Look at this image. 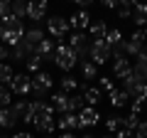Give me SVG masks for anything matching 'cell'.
<instances>
[{
    "instance_id": "1",
    "label": "cell",
    "mask_w": 147,
    "mask_h": 138,
    "mask_svg": "<svg viewBox=\"0 0 147 138\" xmlns=\"http://www.w3.org/2000/svg\"><path fill=\"white\" fill-rule=\"evenodd\" d=\"M22 37H25V25H22V20H17V17H12V15H7V17L0 20V40L5 42V47L20 44Z\"/></svg>"
},
{
    "instance_id": "2",
    "label": "cell",
    "mask_w": 147,
    "mask_h": 138,
    "mask_svg": "<svg viewBox=\"0 0 147 138\" xmlns=\"http://www.w3.org/2000/svg\"><path fill=\"white\" fill-rule=\"evenodd\" d=\"M54 64H57L61 72H71L76 64H79V54L74 52L69 44H57V54H54Z\"/></svg>"
},
{
    "instance_id": "3",
    "label": "cell",
    "mask_w": 147,
    "mask_h": 138,
    "mask_svg": "<svg viewBox=\"0 0 147 138\" xmlns=\"http://www.w3.org/2000/svg\"><path fill=\"white\" fill-rule=\"evenodd\" d=\"M54 86V79L49 72H39V74H34V79H32V96H34L37 101H44V96L49 94V89Z\"/></svg>"
},
{
    "instance_id": "4",
    "label": "cell",
    "mask_w": 147,
    "mask_h": 138,
    "mask_svg": "<svg viewBox=\"0 0 147 138\" xmlns=\"http://www.w3.org/2000/svg\"><path fill=\"white\" fill-rule=\"evenodd\" d=\"M69 17H61V15H52L47 17V32L52 35V40H61L69 35Z\"/></svg>"
},
{
    "instance_id": "5",
    "label": "cell",
    "mask_w": 147,
    "mask_h": 138,
    "mask_svg": "<svg viewBox=\"0 0 147 138\" xmlns=\"http://www.w3.org/2000/svg\"><path fill=\"white\" fill-rule=\"evenodd\" d=\"M88 57H91V62H93L96 67H100V64L108 62L110 59V47L105 44V40H93V42H91Z\"/></svg>"
},
{
    "instance_id": "6",
    "label": "cell",
    "mask_w": 147,
    "mask_h": 138,
    "mask_svg": "<svg viewBox=\"0 0 147 138\" xmlns=\"http://www.w3.org/2000/svg\"><path fill=\"white\" fill-rule=\"evenodd\" d=\"M7 89H10L12 94H17V96L32 94V77L30 74H15V77H12V81L7 84Z\"/></svg>"
},
{
    "instance_id": "7",
    "label": "cell",
    "mask_w": 147,
    "mask_h": 138,
    "mask_svg": "<svg viewBox=\"0 0 147 138\" xmlns=\"http://www.w3.org/2000/svg\"><path fill=\"white\" fill-rule=\"evenodd\" d=\"M69 47L79 54V59H81V57H86V54H88L91 42H88V37H86L84 32H74L71 37H69Z\"/></svg>"
},
{
    "instance_id": "8",
    "label": "cell",
    "mask_w": 147,
    "mask_h": 138,
    "mask_svg": "<svg viewBox=\"0 0 147 138\" xmlns=\"http://www.w3.org/2000/svg\"><path fill=\"white\" fill-rule=\"evenodd\" d=\"M145 32L142 30H137V32H132L130 35V40H125V52L130 54V57H137V54H140V49L145 47Z\"/></svg>"
},
{
    "instance_id": "9",
    "label": "cell",
    "mask_w": 147,
    "mask_h": 138,
    "mask_svg": "<svg viewBox=\"0 0 147 138\" xmlns=\"http://www.w3.org/2000/svg\"><path fill=\"white\" fill-rule=\"evenodd\" d=\"M98 121H100V113L96 111V109L84 106L79 111V128H91V126H96Z\"/></svg>"
},
{
    "instance_id": "10",
    "label": "cell",
    "mask_w": 147,
    "mask_h": 138,
    "mask_svg": "<svg viewBox=\"0 0 147 138\" xmlns=\"http://www.w3.org/2000/svg\"><path fill=\"white\" fill-rule=\"evenodd\" d=\"M34 54H39L42 62H44V59H47V62H54V54H57V40H47V37H44L42 42L37 44Z\"/></svg>"
},
{
    "instance_id": "11",
    "label": "cell",
    "mask_w": 147,
    "mask_h": 138,
    "mask_svg": "<svg viewBox=\"0 0 147 138\" xmlns=\"http://www.w3.org/2000/svg\"><path fill=\"white\" fill-rule=\"evenodd\" d=\"M130 74H132V62H130V59H125V57H118L115 62H113V77L125 81Z\"/></svg>"
},
{
    "instance_id": "12",
    "label": "cell",
    "mask_w": 147,
    "mask_h": 138,
    "mask_svg": "<svg viewBox=\"0 0 147 138\" xmlns=\"http://www.w3.org/2000/svg\"><path fill=\"white\" fill-rule=\"evenodd\" d=\"M69 25H71L76 32L88 30V27H91V15H88V10H79V12H74V15L69 17Z\"/></svg>"
},
{
    "instance_id": "13",
    "label": "cell",
    "mask_w": 147,
    "mask_h": 138,
    "mask_svg": "<svg viewBox=\"0 0 147 138\" xmlns=\"http://www.w3.org/2000/svg\"><path fill=\"white\" fill-rule=\"evenodd\" d=\"M79 94H84V101L91 109H96V104L100 101V89L98 86H88V84H79Z\"/></svg>"
},
{
    "instance_id": "14",
    "label": "cell",
    "mask_w": 147,
    "mask_h": 138,
    "mask_svg": "<svg viewBox=\"0 0 147 138\" xmlns=\"http://www.w3.org/2000/svg\"><path fill=\"white\" fill-rule=\"evenodd\" d=\"M44 15H47V3L44 0H37V3H27V20H44Z\"/></svg>"
},
{
    "instance_id": "15",
    "label": "cell",
    "mask_w": 147,
    "mask_h": 138,
    "mask_svg": "<svg viewBox=\"0 0 147 138\" xmlns=\"http://www.w3.org/2000/svg\"><path fill=\"white\" fill-rule=\"evenodd\" d=\"M32 54H34V49H32L25 40H22L20 44H15V47H10V57L15 59V62H27V57H32Z\"/></svg>"
},
{
    "instance_id": "16",
    "label": "cell",
    "mask_w": 147,
    "mask_h": 138,
    "mask_svg": "<svg viewBox=\"0 0 147 138\" xmlns=\"http://www.w3.org/2000/svg\"><path fill=\"white\" fill-rule=\"evenodd\" d=\"M30 111H32V116L34 118H39V116H54V106L49 104V101H30Z\"/></svg>"
},
{
    "instance_id": "17",
    "label": "cell",
    "mask_w": 147,
    "mask_h": 138,
    "mask_svg": "<svg viewBox=\"0 0 147 138\" xmlns=\"http://www.w3.org/2000/svg\"><path fill=\"white\" fill-rule=\"evenodd\" d=\"M49 99H52L49 104L54 106L57 113H69V94H64V91H54Z\"/></svg>"
},
{
    "instance_id": "18",
    "label": "cell",
    "mask_w": 147,
    "mask_h": 138,
    "mask_svg": "<svg viewBox=\"0 0 147 138\" xmlns=\"http://www.w3.org/2000/svg\"><path fill=\"white\" fill-rule=\"evenodd\" d=\"M57 128H61V131L79 128V113H61V116L57 118Z\"/></svg>"
},
{
    "instance_id": "19",
    "label": "cell",
    "mask_w": 147,
    "mask_h": 138,
    "mask_svg": "<svg viewBox=\"0 0 147 138\" xmlns=\"http://www.w3.org/2000/svg\"><path fill=\"white\" fill-rule=\"evenodd\" d=\"M32 126H34L37 131H42V133H54V128H57V118H54V116H39V118H34Z\"/></svg>"
},
{
    "instance_id": "20",
    "label": "cell",
    "mask_w": 147,
    "mask_h": 138,
    "mask_svg": "<svg viewBox=\"0 0 147 138\" xmlns=\"http://www.w3.org/2000/svg\"><path fill=\"white\" fill-rule=\"evenodd\" d=\"M108 99H110V106H113V109H123V106L130 104V96H127L123 89H113L108 94Z\"/></svg>"
},
{
    "instance_id": "21",
    "label": "cell",
    "mask_w": 147,
    "mask_h": 138,
    "mask_svg": "<svg viewBox=\"0 0 147 138\" xmlns=\"http://www.w3.org/2000/svg\"><path fill=\"white\" fill-rule=\"evenodd\" d=\"M22 40H25L32 49H37V44L44 40V30H39V27H30V30H25V37H22Z\"/></svg>"
},
{
    "instance_id": "22",
    "label": "cell",
    "mask_w": 147,
    "mask_h": 138,
    "mask_svg": "<svg viewBox=\"0 0 147 138\" xmlns=\"http://www.w3.org/2000/svg\"><path fill=\"white\" fill-rule=\"evenodd\" d=\"M59 86H61L64 94H76V91H79V79H74L71 74H64L61 79H59Z\"/></svg>"
},
{
    "instance_id": "23",
    "label": "cell",
    "mask_w": 147,
    "mask_h": 138,
    "mask_svg": "<svg viewBox=\"0 0 147 138\" xmlns=\"http://www.w3.org/2000/svg\"><path fill=\"white\" fill-rule=\"evenodd\" d=\"M17 123V116L12 113V109H0V128H15Z\"/></svg>"
},
{
    "instance_id": "24",
    "label": "cell",
    "mask_w": 147,
    "mask_h": 138,
    "mask_svg": "<svg viewBox=\"0 0 147 138\" xmlns=\"http://www.w3.org/2000/svg\"><path fill=\"white\" fill-rule=\"evenodd\" d=\"M88 32H91V37H93V40H103V37H105V32H108V22H105V20H96V22H91Z\"/></svg>"
},
{
    "instance_id": "25",
    "label": "cell",
    "mask_w": 147,
    "mask_h": 138,
    "mask_svg": "<svg viewBox=\"0 0 147 138\" xmlns=\"http://www.w3.org/2000/svg\"><path fill=\"white\" fill-rule=\"evenodd\" d=\"M132 22H135L137 27H147V5H142V3H137V5H135Z\"/></svg>"
},
{
    "instance_id": "26",
    "label": "cell",
    "mask_w": 147,
    "mask_h": 138,
    "mask_svg": "<svg viewBox=\"0 0 147 138\" xmlns=\"http://www.w3.org/2000/svg\"><path fill=\"white\" fill-rule=\"evenodd\" d=\"M137 126H140V116H137V113H127L125 118H120V128H123V131L135 133Z\"/></svg>"
},
{
    "instance_id": "27",
    "label": "cell",
    "mask_w": 147,
    "mask_h": 138,
    "mask_svg": "<svg viewBox=\"0 0 147 138\" xmlns=\"http://www.w3.org/2000/svg\"><path fill=\"white\" fill-rule=\"evenodd\" d=\"M105 44H108V47H115V44H120V42H125V40H123V32L118 30V27H108V32H105Z\"/></svg>"
},
{
    "instance_id": "28",
    "label": "cell",
    "mask_w": 147,
    "mask_h": 138,
    "mask_svg": "<svg viewBox=\"0 0 147 138\" xmlns=\"http://www.w3.org/2000/svg\"><path fill=\"white\" fill-rule=\"evenodd\" d=\"M81 74H84L86 81H93V79H98V67H96V64L88 59V62L81 64Z\"/></svg>"
},
{
    "instance_id": "29",
    "label": "cell",
    "mask_w": 147,
    "mask_h": 138,
    "mask_svg": "<svg viewBox=\"0 0 147 138\" xmlns=\"http://www.w3.org/2000/svg\"><path fill=\"white\" fill-rule=\"evenodd\" d=\"M84 94H79V91H76V94H69V113H76V111H81V109H84Z\"/></svg>"
},
{
    "instance_id": "30",
    "label": "cell",
    "mask_w": 147,
    "mask_h": 138,
    "mask_svg": "<svg viewBox=\"0 0 147 138\" xmlns=\"http://www.w3.org/2000/svg\"><path fill=\"white\" fill-rule=\"evenodd\" d=\"M135 5H137V3H132V0H123V3H118V15H120L123 20L132 17V12H135Z\"/></svg>"
},
{
    "instance_id": "31",
    "label": "cell",
    "mask_w": 147,
    "mask_h": 138,
    "mask_svg": "<svg viewBox=\"0 0 147 138\" xmlns=\"http://www.w3.org/2000/svg\"><path fill=\"white\" fill-rule=\"evenodd\" d=\"M10 15L17 17V20H25L27 17V3H20V0H15L10 5Z\"/></svg>"
},
{
    "instance_id": "32",
    "label": "cell",
    "mask_w": 147,
    "mask_h": 138,
    "mask_svg": "<svg viewBox=\"0 0 147 138\" xmlns=\"http://www.w3.org/2000/svg\"><path fill=\"white\" fill-rule=\"evenodd\" d=\"M12 77H15V72H12V67L7 62H3L0 64V84L5 86V84H10L12 81Z\"/></svg>"
},
{
    "instance_id": "33",
    "label": "cell",
    "mask_w": 147,
    "mask_h": 138,
    "mask_svg": "<svg viewBox=\"0 0 147 138\" xmlns=\"http://www.w3.org/2000/svg\"><path fill=\"white\" fill-rule=\"evenodd\" d=\"M27 69H30L32 74H39V72H42V57H39V54H32V57H27Z\"/></svg>"
},
{
    "instance_id": "34",
    "label": "cell",
    "mask_w": 147,
    "mask_h": 138,
    "mask_svg": "<svg viewBox=\"0 0 147 138\" xmlns=\"http://www.w3.org/2000/svg\"><path fill=\"white\" fill-rule=\"evenodd\" d=\"M10 101H12V91L7 89V86L0 84V109H7V106H10Z\"/></svg>"
},
{
    "instance_id": "35",
    "label": "cell",
    "mask_w": 147,
    "mask_h": 138,
    "mask_svg": "<svg viewBox=\"0 0 147 138\" xmlns=\"http://www.w3.org/2000/svg\"><path fill=\"white\" fill-rule=\"evenodd\" d=\"M130 96H132V101H142V104H145L147 101V84H140Z\"/></svg>"
},
{
    "instance_id": "36",
    "label": "cell",
    "mask_w": 147,
    "mask_h": 138,
    "mask_svg": "<svg viewBox=\"0 0 147 138\" xmlns=\"http://www.w3.org/2000/svg\"><path fill=\"white\" fill-rule=\"evenodd\" d=\"M105 126H108L110 133H118L120 131V116H108L105 118Z\"/></svg>"
},
{
    "instance_id": "37",
    "label": "cell",
    "mask_w": 147,
    "mask_h": 138,
    "mask_svg": "<svg viewBox=\"0 0 147 138\" xmlns=\"http://www.w3.org/2000/svg\"><path fill=\"white\" fill-rule=\"evenodd\" d=\"M100 89H105L108 94L115 89V86H113V77H100Z\"/></svg>"
},
{
    "instance_id": "38",
    "label": "cell",
    "mask_w": 147,
    "mask_h": 138,
    "mask_svg": "<svg viewBox=\"0 0 147 138\" xmlns=\"http://www.w3.org/2000/svg\"><path fill=\"white\" fill-rule=\"evenodd\" d=\"M135 138H147V121H140V126L135 131Z\"/></svg>"
},
{
    "instance_id": "39",
    "label": "cell",
    "mask_w": 147,
    "mask_h": 138,
    "mask_svg": "<svg viewBox=\"0 0 147 138\" xmlns=\"http://www.w3.org/2000/svg\"><path fill=\"white\" fill-rule=\"evenodd\" d=\"M10 5H12V3H5V0H0V20L10 15Z\"/></svg>"
},
{
    "instance_id": "40",
    "label": "cell",
    "mask_w": 147,
    "mask_h": 138,
    "mask_svg": "<svg viewBox=\"0 0 147 138\" xmlns=\"http://www.w3.org/2000/svg\"><path fill=\"white\" fill-rule=\"evenodd\" d=\"M142 109H145V104H142V101H132V111H130V113H137V116H140Z\"/></svg>"
},
{
    "instance_id": "41",
    "label": "cell",
    "mask_w": 147,
    "mask_h": 138,
    "mask_svg": "<svg viewBox=\"0 0 147 138\" xmlns=\"http://www.w3.org/2000/svg\"><path fill=\"white\" fill-rule=\"evenodd\" d=\"M3 59H10V49L5 44H0V64H3Z\"/></svg>"
},
{
    "instance_id": "42",
    "label": "cell",
    "mask_w": 147,
    "mask_h": 138,
    "mask_svg": "<svg viewBox=\"0 0 147 138\" xmlns=\"http://www.w3.org/2000/svg\"><path fill=\"white\" fill-rule=\"evenodd\" d=\"M135 59H137V62H145V64H147V44H145V47L140 49V54H137Z\"/></svg>"
},
{
    "instance_id": "43",
    "label": "cell",
    "mask_w": 147,
    "mask_h": 138,
    "mask_svg": "<svg viewBox=\"0 0 147 138\" xmlns=\"http://www.w3.org/2000/svg\"><path fill=\"white\" fill-rule=\"evenodd\" d=\"M115 138H135V133H130V131H123V128H120V131L115 133Z\"/></svg>"
},
{
    "instance_id": "44",
    "label": "cell",
    "mask_w": 147,
    "mask_h": 138,
    "mask_svg": "<svg viewBox=\"0 0 147 138\" xmlns=\"http://www.w3.org/2000/svg\"><path fill=\"white\" fill-rule=\"evenodd\" d=\"M103 8H108V10H118V0H105Z\"/></svg>"
},
{
    "instance_id": "45",
    "label": "cell",
    "mask_w": 147,
    "mask_h": 138,
    "mask_svg": "<svg viewBox=\"0 0 147 138\" xmlns=\"http://www.w3.org/2000/svg\"><path fill=\"white\" fill-rule=\"evenodd\" d=\"M10 138H34L32 133H15V136H10Z\"/></svg>"
},
{
    "instance_id": "46",
    "label": "cell",
    "mask_w": 147,
    "mask_h": 138,
    "mask_svg": "<svg viewBox=\"0 0 147 138\" xmlns=\"http://www.w3.org/2000/svg\"><path fill=\"white\" fill-rule=\"evenodd\" d=\"M88 5H91V0H79V8H81V10H86Z\"/></svg>"
},
{
    "instance_id": "47",
    "label": "cell",
    "mask_w": 147,
    "mask_h": 138,
    "mask_svg": "<svg viewBox=\"0 0 147 138\" xmlns=\"http://www.w3.org/2000/svg\"><path fill=\"white\" fill-rule=\"evenodd\" d=\"M59 138H76V136H74L71 131H64V133H61V136H59Z\"/></svg>"
},
{
    "instance_id": "48",
    "label": "cell",
    "mask_w": 147,
    "mask_h": 138,
    "mask_svg": "<svg viewBox=\"0 0 147 138\" xmlns=\"http://www.w3.org/2000/svg\"><path fill=\"white\" fill-rule=\"evenodd\" d=\"M142 32H145V37H147V27H145V30H142Z\"/></svg>"
},
{
    "instance_id": "49",
    "label": "cell",
    "mask_w": 147,
    "mask_h": 138,
    "mask_svg": "<svg viewBox=\"0 0 147 138\" xmlns=\"http://www.w3.org/2000/svg\"><path fill=\"white\" fill-rule=\"evenodd\" d=\"M103 138H115V136H103Z\"/></svg>"
},
{
    "instance_id": "50",
    "label": "cell",
    "mask_w": 147,
    "mask_h": 138,
    "mask_svg": "<svg viewBox=\"0 0 147 138\" xmlns=\"http://www.w3.org/2000/svg\"><path fill=\"white\" fill-rule=\"evenodd\" d=\"M81 138H93V136H81Z\"/></svg>"
},
{
    "instance_id": "51",
    "label": "cell",
    "mask_w": 147,
    "mask_h": 138,
    "mask_svg": "<svg viewBox=\"0 0 147 138\" xmlns=\"http://www.w3.org/2000/svg\"><path fill=\"white\" fill-rule=\"evenodd\" d=\"M0 138H5V136H0Z\"/></svg>"
},
{
    "instance_id": "52",
    "label": "cell",
    "mask_w": 147,
    "mask_h": 138,
    "mask_svg": "<svg viewBox=\"0 0 147 138\" xmlns=\"http://www.w3.org/2000/svg\"><path fill=\"white\" fill-rule=\"evenodd\" d=\"M0 131H3V128H0Z\"/></svg>"
}]
</instances>
